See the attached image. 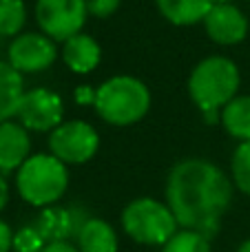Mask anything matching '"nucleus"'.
I'll return each mask as SVG.
<instances>
[{"label":"nucleus","instance_id":"3","mask_svg":"<svg viewBox=\"0 0 250 252\" xmlns=\"http://www.w3.org/2000/svg\"><path fill=\"white\" fill-rule=\"evenodd\" d=\"M95 113L111 126L137 124L151 109V91L133 75H113L95 89Z\"/></svg>","mask_w":250,"mask_h":252},{"label":"nucleus","instance_id":"15","mask_svg":"<svg viewBox=\"0 0 250 252\" xmlns=\"http://www.w3.org/2000/svg\"><path fill=\"white\" fill-rule=\"evenodd\" d=\"M164 20L175 27H190L204 22L206 13L215 4V0H155Z\"/></svg>","mask_w":250,"mask_h":252},{"label":"nucleus","instance_id":"1","mask_svg":"<svg viewBox=\"0 0 250 252\" xmlns=\"http://www.w3.org/2000/svg\"><path fill=\"white\" fill-rule=\"evenodd\" d=\"M233 201V182L217 164L204 157H186L166 179V206L186 230L217 235L221 217Z\"/></svg>","mask_w":250,"mask_h":252},{"label":"nucleus","instance_id":"5","mask_svg":"<svg viewBox=\"0 0 250 252\" xmlns=\"http://www.w3.org/2000/svg\"><path fill=\"white\" fill-rule=\"evenodd\" d=\"M120 221L126 237L142 246H164L180 226L173 210L153 197H137L126 204Z\"/></svg>","mask_w":250,"mask_h":252},{"label":"nucleus","instance_id":"17","mask_svg":"<svg viewBox=\"0 0 250 252\" xmlns=\"http://www.w3.org/2000/svg\"><path fill=\"white\" fill-rule=\"evenodd\" d=\"M219 122L230 137L239 142L250 139V95H235L219 111Z\"/></svg>","mask_w":250,"mask_h":252},{"label":"nucleus","instance_id":"21","mask_svg":"<svg viewBox=\"0 0 250 252\" xmlns=\"http://www.w3.org/2000/svg\"><path fill=\"white\" fill-rule=\"evenodd\" d=\"M44 246H47V241L35 228V223L13 232V250L16 252H42Z\"/></svg>","mask_w":250,"mask_h":252},{"label":"nucleus","instance_id":"9","mask_svg":"<svg viewBox=\"0 0 250 252\" xmlns=\"http://www.w3.org/2000/svg\"><path fill=\"white\" fill-rule=\"evenodd\" d=\"M56 40L40 33H20L9 42L7 62L20 73H40L56 62Z\"/></svg>","mask_w":250,"mask_h":252},{"label":"nucleus","instance_id":"19","mask_svg":"<svg viewBox=\"0 0 250 252\" xmlns=\"http://www.w3.org/2000/svg\"><path fill=\"white\" fill-rule=\"evenodd\" d=\"M159 252H213V250H211V239L206 235L182 228L162 246Z\"/></svg>","mask_w":250,"mask_h":252},{"label":"nucleus","instance_id":"2","mask_svg":"<svg viewBox=\"0 0 250 252\" xmlns=\"http://www.w3.org/2000/svg\"><path fill=\"white\" fill-rule=\"evenodd\" d=\"M239 69L226 56H208L195 64L188 75V95L197 109L215 122L217 111H221L239 91Z\"/></svg>","mask_w":250,"mask_h":252},{"label":"nucleus","instance_id":"12","mask_svg":"<svg viewBox=\"0 0 250 252\" xmlns=\"http://www.w3.org/2000/svg\"><path fill=\"white\" fill-rule=\"evenodd\" d=\"M31 151L29 130L20 122H0V173H13L27 161Z\"/></svg>","mask_w":250,"mask_h":252},{"label":"nucleus","instance_id":"6","mask_svg":"<svg viewBox=\"0 0 250 252\" xmlns=\"http://www.w3.org/2000/svg\"><path fill=\"white\" fill-rule=\"evenodd\" d=\"M100 148V135L84 120H69L49 133V151L66 166H82Z\"/></svg>","mask_w":250,"mask_h":252},{"label":"nucleus","instance_id":"25","mask_svg":"<svg viewBox=\"0 0 250 252\" xmlns=\"http://www.w3.org/2000/svg\"><path fill=\"white\" fill-rule=\"evenodd\" d=\"M75 100L80 104H89V102H95V89L91 87H80L78 93H75Z\"/></svg>","mask_w":250,"mask_h":252},{"label":"nucleus","instance_id":"23","mask_svg":"<svg viewBox=\"0 0 250 252\" xmlns=\"http://www.w3.org/2000/svg\"><path fill=\"white\" fill-rule=\"evenodd\" d=\"M13 250V230L9 228L7 221L0 219V252Z\"/></svg>","mask_w":250,"mask_h":252},{"label":"nucleus","instance_id":"7","mask_svg":"<svg viewBox=\"0 0 250 252\" xmlns=\"http://www.w3.org/2000/svg\"><path fill=\"white\" fill-rule=\"evenodd\" d=\"M87 16L84 0H35V20L40 31L56 42H64L80 33Z\"/></svg>","mask_w":250,"mask_h":252},{"label":"nucleus","instance_id":"28","mask_svg":"<svg viewBox=\"0 0 250 252\" xmlns=\"http://www.w3.org/2000/svg\"><path fill=\"white\" fill-rule=\"evenodd\" d=\"M215 2H226V0H215Z\"/></svg>","mask_w":250,"mask_h":252},{"label":"nucleus","instance_id":"8","mask_svg":"<svg viewBox=\"0 0 250 252\" xmlns=\"http://www.w3.org/2000/svg\"><path fill=\"white\" fill-rule=\"evenodd\" d=\"M16 118L27 130L51 133L53 128H58L64 122V102L58 93L49 91V89H31L22 95Z\"/></svg>","mask_w":250,"mask_h":252},{"label":"nucleus","instance_id":"11","mask_svg":"<svg viewBox=\"0 0 250 252\" xmlns=\"http://www.w3.org/2000/svg\"><path fill=\"white\" fill-rule=\"evenodd\" d=\"M89 215L84 213L78 206H71V208H64V206H47L42 208V213L35 219V228L40 230V235L44 237L47 244H56V241H69L75 239V232L82 226V221Z\"/></svg>","mask_w":250,"mask_h":252},{"label":"nucleus","instance_id":"10","mask_svg":"<svg viewBox=\"0 0 250 252\" xmlns=\"http://www.w3.org/2000/svg\"><path fill=\"white\" fill-rule=\"evenodd\" d=\"M208 38L221 47H235L248 35V18L239 7L230 2H215L204 18Z\"/></svg>","mask_w":250,"mask_h":252},{"label":"nucleus","instance_id":"18","mask_svg":"<svg viewBox=\"0 0 250 252\" xmlns=\"http://www.w3.org/2000/svg\"><path fill=\"white\" fill-rule=\"evenodd\" d=\"M27 22V7L22 0H0V38L20 35Z\"/></svg>","mask_w":250,"mask_h":252},{"label":"nucleus","instance_id":"26","mask_svg":"<svg viewBox=\"0 0 250 252\" xmlns=\"http://www.w3.org/2000/svg\"><path fill=\"white\" fill-rule=\"evenodd\" d=\"M7 201H9V184L4 179V175L0 173V210L7 206Z\"/></svg>","mask_w":250,"mask_h":252},{"label":"nucleus","instance_id":"4","mask_svg":"<svg viewBox=\"0 0 250 252\" xmlns=\"http://www.w3.org/2000/svg\"><path fill=\"white\" fill-rule=\"evenodd\" d=\"M69 188V170L51 153H35L16 170V190L29 206L47 208L64 197Z\"/></svg>","mask_w":250,"mask_h":252},{"label":"nucleus","instance_id":"24","mask_svg":"<svg viewBox=\"0 0 250 252\" xmlns=\"http://www.w3.org/2000/svg\"><path fill=\"white\" fill-rule=\"evenodd\" d=\"M42 252H80L78 246L69 244V241H56V244H47Z\"/></svg>","mask_w":250,"mask_h":252},{"label":"nucleus","instance_id":"27","mask_svg":"<svg viewBox=\"0 0 250 252\" xmlns=\"http://www.w3.org/2000/svg\"><path fill=\"white\" fill-rule=\"evenodd\" d=\"M237 252H250V239H246L242 246L237 248Z\"/></svg>","mask_w":250,"mask_h":252},{"label":"nucleus","instance_id":"16","mask_svg":"<svg viewBox=\"0 0 250 252\" xmlns=\"http://www.w3.org/2000/svg\"><path fill=\"white\" fill-rule=\"evenodd\" d=\"M25 95V80L9 62L0 60V122L16 118L20 100Z\"/></svg>","mask_w":250,"mask_h":252},{"label":"nucleus","instance_id":"14","mask_svg":"<svg viewBox=\"0 0 250 252\" xmlns=\"http://www.w3.org/2000/svg\"><path fill=\"white\" fill-rule=\"evenodd\" d=\"M75 246L80 252H118L120 239L111 223L100 217H87L75 232Z\"/></svg>","mask_w":250,"mask_h":252},{"label":"nucleus","instance_id":"13","mask_svg":"<svg viewBox=\"0 0 250 252\" xmlns=\"http://www.w3.org/2000/svg\"><path fill=\"white\" fill-rule=\"evenodd\" d=\"M62 62L69 66L73 73H91L102 60V49L97 44V40L89 33H75L69 40L62 42Z\"/></svg>","mask_w":250,"mask_h":252},{"label":"nucleus","instance_id":"22","mask_svg":"<svg viewBox=\"0 0 250 252\" xmlns=\"http://www.w3.org/2000/svg\"><path fill=\"white\" fill-rule=\"evenodd\" d=\"M87 2V11L93 18H109L120 9L122 0H84Z\"/></svg>","mask_w":250,"mask_h":252},{"label":"nucleus","instance_id":"20","mask_svg":"<svg viewBox=\"0 0 250 252\" xmlns=\"http://www.w3.org/2000/svg\"><path fill=\"white\" fill-rule=\"evenodd\" d=\"M230 175H233V184L250 197V139L242 142L233 153V161H230Z\"/></svg>","mask_w":250,"mask_h":252}]
</instances>
